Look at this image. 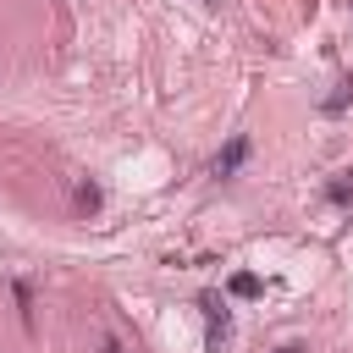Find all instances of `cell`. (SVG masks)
<instances>
[{
	"mask_svg": "<svg viewBox=\"0 0 353 353\" xmlns=\"http://www.w3.org/2000/svg\"><path fill=\"white\" fill-rule=\"evenodd\" d=\"M276 353H303V347H298V342H281V347H276Z\"/></svg>",
	"mask_w": 353,
	"mask_h": 353,
	"instance_id": "obj_8",
	"label": "cell"
},
{
	"mask_svg": "<svg viewBox=\"0 0 353 353\" xmlns=\"http://www.w3.org/2000/svg\"><path fill=\"white\" fill-rule=\"evenodd\" d=\"M17 309H22V325H33V292H28V281H17Z\"/></svg>",
	"mask_w": 353,
	"mask_h": 353,
	"instance_id": "obj_6",
	"label": "cell"
},
{
	"mask_svg": "<svg viewBox=\"0 0 353 353\" xmlns=\"http://www.w3.org/2000/svg\"><path fill=\"white\" fill-rule=\"evenodd\" d=\"M99 353H121V342H116V336H105V342H99Z\"/></svg>",
	"mask_w": 353,
	"mask_h": 353,
	"instance_id": "obj_7",
	"label": "cell"
},
{
	"mask_svg": "<svg viewBox=\"0 0 353 353\" xmlns=\"http://www.w3.org/2000/svg\"><path fill=\"white\" fill-rule=\"evenodd\" d=\"M347 99H353V83H336V94H325V116L347 110Z\"/></svg>",
	"mask_w": 353,
	"mask_h": 353,
	"instance_id": "obj_5",
	"label": "cell"
},
{
	"mask_svg": "<svg viewBox=\"0 0 353 353\" xmlns=\"http://www.w3.org/2000/svg\"><path fill=\"white\" fill-rule=\"evenodd\" d=\"M243 160H248V138L237 132V138H232V143H226V149H221V154L210 160V176H232V171H237Z\"/></svg>",
	"mask_w": 353,
	"mask_h": 353,
	"instance_id": "obj_2",
	"label": "cell"
},
{
	"mask_svg": "<svg viewBox=\"0 0 353 353\" xmlns=\"http://www.w3.org/2000/svg\"><path fill=\"white\" fill-rule=\"evenodd\" d=\"M72 199H77V210H83V215H94V210H99V188H94V182H77V188H72Z\"/></svg>",
	"mask_w": 353,
	"mask_h": 353,
	"instance_id": "obj_3",
	"label": "cell"
},
{
	"mask_svg": "<svg viewBox=\"0 0 353 353\" xmlns=\"http://www.w3.org/2000/svg\"><path fill=\"white\" fill-rule=\"evenodd\" d=\"M199 309H204V320H210V331H204V342H210V353H221L226 342H232V309L215 298V292H199Z\"/></svg>",
	"mask_w": 353,
	"mask_h": 353,
	"instance_id": "obj_1",
	"label": "cell"
},
{
	"mask_svg": "<svg viewBox=\"0 0 353 353\" xmlns=\"http://www.w3.org/2000/svg\"><path fill=\"white\" fill-rule=\"evenodd\" d=\"M232 298H259V276L254 270H237L232 276Z\"/></svg>",
	"mask_w": 353,
	"mask_h": 353,
	"instance_id": "obj_4",
	"label": "cell"
},
{
	"mask_svg": "<svg viewBox=\"0 0 353 353\" xmlns=\"http://www.w3.org/2000/svg\"><path fill=\"white\" fill-rule=\"evenodd\" d=\"M347 6H353V0H347Z\"/></svg>",
	"mask_w": 353,
	"mask_h": 353,
	"instance_id": "obj_10",
	"label": "cell"
},
{
	"mask_svg": "<svg viewBox=\"0 0 353 353\" xmlns=\"http://www.w3.org/2000/svg\"><path fill=\"white\" fill-rule=\"evenodd\" d=\"M199 6H215V0H199Z\"/></svg>",
	"mask_w": 353,
	"mask_h": 353,
	"instance_id": "obj_9",
	"label": "cell"
}]
</instances>
